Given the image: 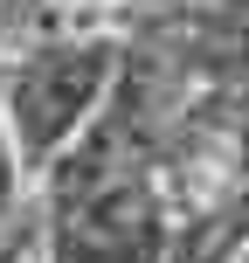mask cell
<instances>
[{"mask_svg":"<svg viewBox=\"0 0 249 263\" xmlns=\"http://www.w3.org/2000/svg\"><path fill=\"white\" fill-rule=\"evenodd\" d=\"M111 83V49L104 42H55V49H35L14 63L7 90H0V111H7V132L21 145L28 173L49 166L83 125L104 104Z\"/></svg>","mask_w":249,"mask_h":263,"instance_id":"obj_1","label":"cell"},{"mask_svg":"<svg viewBox=\"0 0 249 263\" xmlns=\"http://www.w3.org/2000/svg\"><path fill=\"white\" fill-rule=\"evenodd\" d=\"M21 173H28V159H21V145L7 132V111H0V215L21 208Z\"/></svg>","mask_w":249,"mask_h":263,"instance_id":"obj_2","label":"cell"}]
</instances>
